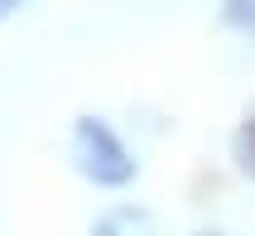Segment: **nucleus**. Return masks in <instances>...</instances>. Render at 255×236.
Segmentation results:
<instances>
[{"instance_id":"3","label":"nucleus","mask_w":255,"mask_h":236,"mask_svg":"<svg viewBox=\"0 0 255 236\" xmlns=\"http://www.w3.org/2000/svg\"><path fill=\"white\" fill-rule=\"evenodd\" d=\"M222 19L255 34V0H227V5H222Z\"/></svg>"},{"instance_id":"4","label":"nucleus","mask_w":255,"mask_h":236,"mask_svg":"<svg viewBox=\"0 0 255 236\" xmlns=\"http://www.w3.org/2000/svg\"><path fill=\"white\" fill-rule=\"evenodd\" d=\"M236 159H241V169L255 179V121H246L241 135H236Z\"/></svg>"},{"instance_id":"5","label":"nucleus","mask_w":255,"mask_h":236,"mask_svg":"<svg viewBox=\"0 0 255 236\" xmlns=\"http://www.w3.org/2000/svg\"><path fill=\"white\" fill-rule=\"evenodd\" d=\"M19 5H24V0H0V19H5V14H14Z\"/></svg>"},{"instance_id":"2","label":"nucleus","mask_w":255,"mask_h":236,"mask_svg":"<svg viewBox=\"0 0 255 236\" xmlns=\"http://www.w3.org/2000/svg\"><path fill=\"white\" fill-rule=\"evenodd\" d=\"M92 236H154V222H149V212H135V208H116L106 212Z\"/></svg>"},{"instance_id":"1","label":"nucleus","mask_w":255,"mask_h":236,"mask_svg":"<svg viewBox=\"0 0 255 236\" xmlns=\"http://www.w3.org/2000/svg\"><path fill=\"white\" fill-rule=\"evenodd\" d=\"M72 159H77V169H82L92 183H106V188L135 179L130 150L116 140L111 125L97 121V116H82V121H77V130H72Z\"/></svg>"},{"instance_id":"6","label":"nucleus","mask_w":255,"mask_h":236,"mask_svg":"<svg viewBox=\"0 0 255 236\" xmlns=\"http://www.w3.org/2000/svg\"><path fill=\"white\" fill-rule=\"evenodd\" d=\"M198 236H217V232H198Z\"/></svg>"}]
</instances>
